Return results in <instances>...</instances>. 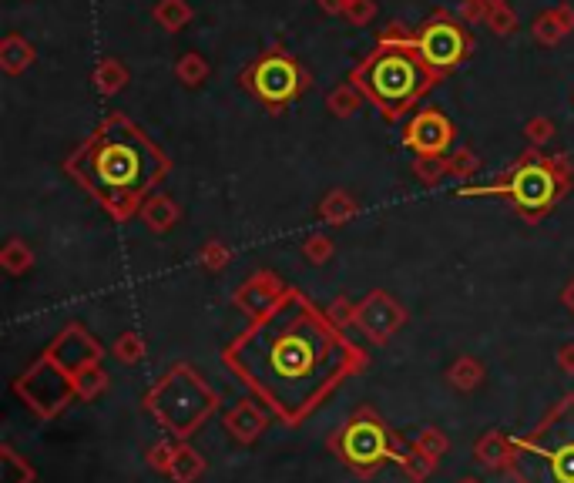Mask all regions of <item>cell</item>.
<instances>
[{
	"mask_svg": "<svg viewBox=\"0 0 574 483\" xmlns=\"http://www.w3.org/2000/svg\"><path fill=\"white\" fill-rule=\"evenodd\" d=\"M239 380H246L282 420L296 423L363 363L353 343L289 289L276 312L252 322L249 333L225 356Z\"/></svg>",
	"mask_w": 574,
	"mask_h": 483,
	"instance_id": "1",
	"label": "cell"
},
{
	"mask_svg": "<svg viewBox=\"0 0 574 483\" xmlns=\"http://www.w3.org/2000/svg\"><path fill=\"white\" fill-rule=\"evenodd\" d=\"M68 172L125 222L141 212L152 188L168 175V155L125 115H111L88 145L68 158Z\"/></svg>",
	"mask_w": 574,
	"mask_h": 483,
	"instance_id": "2",
	"label": "cell"
},
{
	"mask_svg": "<svg viewBox=\"0 0 574 483\" xmlns=\"http://www.w3.org/2000/svg\"><path fill=\"white\" fill-rule=\"evenodd\" d=\"M350 81L366 94V101L380 108L383 118L397 121L440 78L417 58L410 44H376L360 68L350 74Z\"/></svg>",
	"mask_w": 574,
	"mask_h": 483,
	"instance_id": "3",
	"label": "cell"
},
{
	"mask_svg": "<svg viewBox=\"0 0 574 483\" xmlns=\"http://www.w3.org/2000/svg\"><path fill=\"white\" fill-rule=\"evenodd\" d=\"M215 410H219V393L188 366H172L148 393V413L175 440H188Z\"/></svg>",
	"mask_w": 574,
	"mask_h": 483,
	"instance_id": "4",
	"label": "cell"
},
{
	"mask_svg": "<svg viewBox=\"0 0 574 483\" xmlns=\"http://www.w3.org/2000/svg\"><path fill=\"white\" fill-rule=\"evenodd\" d=\"M568 185H571V168L564 155H554V158L524 155L501 185H491L484 188V192L504 195L524 219L534 222L558 205V198L568 192Z\"/></svg>",
	"mask_w": 574,
	"mask_h": 483,
	"instance_id": "5",
	"label": "cell"
},
{
	"mask_svg": "<svg viewBox=\"0 0 574 483\" xmlns=\"http://www.w3.org/2000/svg\"><path fill=\"white\" fill-rule=\"evenodd\" d=\"M239 84L256 94L269 111H282L286 104L303 98V91L309 88V74L293 54H286V47L272 44L239 74Z\"/></svg>",
	"mask_w": 574,
	"mask_h": 483,
	"instance_id": "6",
	"label": "cell"
},
{
	"mask_svg": "<svg viewBox=\"0 0 574 483\" xmlns=\"http://www.w3.org/2000/svg\"><path fill=\"white\" fill-rule=\"evenodd\" d=\"M413 51L437 78H444L447 71L467 61V54L474 51V41H470L467 27L460 24V17L450 11H434L413 34Z\"/></svg>",
	"mask_w": 574,
	"mask_h": 483,
	"instance_id": "7",
	"label": "cell"
},
{
	"mask_svg": "<svg viewBox=\"0 0 574 483\" xmlns=\"http://www.w3.org/2000/svg\"><path fill=\"white\" fill-rule=\"evenodd\" d=\"M333 450L340 453L350 467H356L360 473H370L376 467H383L390 457L400 460L403 447H397V440L390 437V430L376 420L370 410H360L340 430V437L333 440Z\"/></svg>",
	"mask_w": 574,
	"mask_h": 483,
	"instance_id": "8",
	"label": "cell"
},
{
	"mask_svg": "<svg viewBox=\"0 0 574 483\" xmlns=\"http://www.w3.org/2000/svg\"><path fill=\"white\" fill-rule=\"evenodd\" d=\"M514 447L548 460L551 477L558 483H574V396L561 400L544 426H538L531 437L514 440Z\"/></svg>",
	"mask_w": 574,
	"mask_h": 483,
	"instance_id": "9",
	"label": "cell"
},
{
	"mask_svg": "<svg viewBox=\"0 0 574 483\" xmlns=\"http://www.w3.org/2000/svg\"><path fill=\"white\" fill-rule=\"evenodd\" d=\"M14 393L21 396V400L41 416V420L58 416L64 406L78 396L74 393V376L68 373V369H61L47 353L37 359L24 376H17Z\"/></svg>",
	"mask_w": 574,
	"mask_h": 483,
	"instance_id": "10",
	"label": "cell"
},
{
	"mask_svg": "<svg viewBox=\"0 0 574 483\" xmlns=\"http://www.w3.org/2000/svg\"><path fill=\"white\" fill-rule=\"evenodd\" d=\"M403 322H407V309H403L400 302L383 289H376L363 302H356L353 326H360L373 343H387Z\"/></svg>",
	"mask_w": 574,
	"mask_h": 483,
	"instance_id": "11",
	"label": "cell"
},
{
	"mask_svg": "<svg viewBox=\"0 0 574 483\" xmlns=\"http://www.w3.org/2000/svg\"><path fill=\"white\" fill-rule=\"evenodd\" d=\"M403 141L417 155H450L454 151V125H450L447 115H440L434 108L417 111L410 118L407 131H403Z\"/></svg>",
	"mask_w": 574,
	"mask_h": 483,
	"instance_id": "12",
	"label": "cell"
},
{
	"mask_svg": "<svg viewBox=\"0 0 574 483\" xmlns=\"http://www.w3.org/2000/svg\"><path fill=\"white\" fill-rule=\"evenodd\" d=\"M101 353H105V349L94 343L88 329L78 326V322H71V326L47 346V356H51L61 369H68L71 376H78L84 366L101 363Z\"/></svg>",
	"mask_w": 574,
	"mask_h": 483,
	"instance_id": "13",
	"label": "cell"
},
{
	"mask_svg": "<svg viewBox=\"0 0 574 483\" xmlns=\"http://www.w3.org/2000/svg\"><path fill=\"white\" fill-rule=\"evenodd\" d=\"M286 286L272 276L269 269H262L256 272L252 279L242 282L239 289H235V306H239L252 322H259V319H266L269 312H276L279 309V302L286 299Z\"/></svg>",
	"mask_w": 574,
	"mask_h": 483,
	"instance_id": "14",
	"label": "cell"
},
{
	"mask_svg": "<svg viewBox=\"0 0 574 483\" xmlns=\"http://www.w3.org/2000/svg\"><path fill=\"white\" fill-rule=\"evenodd\" d=\"M269 426V413L256 400H239L225 413V430L235 443H256Z\"/></svg>",
	"mask_w": 574,
	"mask_h": 483,
	"instance_id": "15",
	"label": "cell"
},
{
	"mask_svg": "<svg viewBox=\"0 0 574 483\" xmlns=\"http://www.w3.org/2000/svg\"><path fill=\"white\" fill-rule=\"evenodd\" d=\"M571 31H574V7L571 4L551 7V11H544L541 17H534V24H531L534 41L544 44V47L561 44Z\"/></svg>",
	"mask_w": 574,
	"mask_h": 483,
	"instance_id": "16",
	"label": "cell"
},
{
	"mask_svg": "<svg viewBox=\"0 0 574 483\" xmlns=\"http://www.w3.org/2000/svg\"><path fill=\"white\" fill-rule=\"evenodd\" d=\"M474 460L487 470H511L517 460V447L511 437H504L501 430H491L477 440L474 447Z\"/></svg>",
	"mask_w": 574,
	"mask_h": 483,
	"instance_id": "17",
	"label": "cell"
},
{
	"mask_svg": "<svg viewBox=\"0 0 574 483\" xmlns=\"http://www.w3.org/2000/svg\"><path fill=\"white\" fill-rule=\"evenodd\" d=\"M178 205H175V198L168 195V192H152L145 198V205H141V212H138V219L148 225L152 232H168L172 225L178 222Z\"/></svg>",
	"mask_w": 574,
	"mask_h": 483,
	"instance_id": "18",
	"label": "cell"
},
{
	"mask_svg": "<svg viewBox=\"0 0 574 483\" xmlns=\"http://www.w3.org/2000/svg\"><path fill=\"white\" fill-rule=\"evenodd\" d=\"M205 473V457L188 443H175V453L168 460L165 477H172L175 483H195Z\"/></svg>",
	"mask_w": 574,
	"mask_h": 483,
	"instance_id": "19",
	"label": "cell"
},
{
	"mask_svg": "<svg viewBox=\"0 0 574 483\" xmlns=\"http://www.w3.org/2000/svg\"><path fill=\"white\" fill-rule=\"evenodd\" d=\"M37 51L34 44L27 41V37L21 34H7L4 41H0V68H4L7 74H21L34 64Z\"/></svg>",
	"mask_w": 574,
	"mask_h": 483,
	"instance_id": "20",
	"label": "cell"
},
{
	"mask_svg": "<svg viewBox=\"0 0 574 483\" xmlns=\"http://www.w3.org/2000/svg\"><path fill=\"white\" fill-rule=\"evenodd\" d=\"M447 383L454 386L457 393H474V390H481V383H484V366L477 363L474 356H460L457 363L447 369Z\"/></svg>",
	"mask_w": 574,
	"mask_h": 483,
	"instance_id": "21",
	"label": "cell"
},
{
	"mask_svg": "<svg viewBox=\"0 0 574 483\" xmlns=\"http://www.w3.org/2000/svg\"><path fill=\"white\" fill-rule=\"evenodd\" d=\"M363 101H366V94H363L360 88H356L353 81L336 84V88L326 94V108L333 111L336 118H350V115H356V111L363 108Z\"/></svg>",
	"mask_w": 574,
	"mask_h": 483,
	"instance_id": "22",
	"label": "cell"
},
{
	"mask_svg": "<svg viewBox=\"0 0 574 483\" xmlns=\"http://www.w3.org/2000/svg\"><path fill=\"white\" fill-rule=\"evenodd\" d=\"M34 480L37 473L31 463H27L11 443H4V447H0V483H34Z\"/></svg>",
	"mask_w": 574,
	"mask_h": 483,
	"instance_id": "23",
	"label": "cell"
},
{
	"mask_svg": "<svg viewBox=\"0 0 574 483\" xmlns=\"http://www.w3.org/2000/svg\"><path fill=\"white\" fill-rule=\"evenodd\" d=\"M353 215H356V198L350 192H343V188H333V192L319 202V219L329 225H340L346 219H353Z\"/></svg>",
	"mask_w": 574,
	"mask_h": 483,
	"instance_id": "24",
	"label": "cell"
},
{
	"mask_svg": "<svg viewBox=\"0 0 574 483\" xmlns=\"http://www.w3.org/2000/svg\"><path fill=\"white\" fill-rule=\"evenodd\" d=\"M0 269L7 276H24V272L34 269V252L27 249V242L21 239H7L4 249H0Z\"/></svg>",
	"mask_w": 574,
	"mask_h": 483,
	"instance_id": "25",
	"label": "cell"
},
{
	"mask_svg": "<svg viewBox=\"0 0 574 483\" xmlns=\"http://www.w3.org/2000/svg\"><path fill=\"white\" fill-rule=\"evenodd\" d=\"M152 17H155V24L165 27V31L178 34L182 27H188V21H192V7H188V0H158Z\"/></svg>",
	"mask_w": 574,
	"mask_h": 483,
	"instance_id": "26",
	"label": "cell"
},
{
	"mask_svg": "<svg viewBox=\"0 0 574 483\" xmlns=\"http://www.w3.org/2000/svg\"><path fill=\"white\" fill-rule=\"evenodd\" d=\"M91 81H94V88H98L101 94H118L128 84V68L121 61H115V58H105V61H98V68H94Z\"/></svg>",
	"mask_w": 574,
	"mask_h": 483,
	"instance_id": "27",
	"label": "cell"
},
{
	"mask_svg": "<svg viewBox=\"0 0 574 483\" xmlns=\"http://www.w3.org/2000/svg\"><path fill=\"white\" fill-rule=\"evenodd\" d=\"M397 463L403 467V477H407L410 483H423V480L430 477V473L437 470V460L427 457V453H420L417 447H413V443L400 450V460Z\"/></svg>",
	"mask_w": 574,
	"mask_h": 483,
	"instance_id": "28",
	"label": "cell"
},
{
	"mask_svg": "<svg viewBox=\"0 0 574 483\" xmlns=\"http://www.w3.org/2000/svg\"><path fill=\"white\" fill-rule=\"evenodd\" d=\"M105 390H108V373L101 363L84 366L81 373L74 376V393H78V400H98Z\"/></svg>",
	"mask_w": 574,
	"mask_h": 483,
	"instance_id": "29",
	"label": "cell"
},
{
	"mask_svg": "<svg viewBox=\"0 0 574 483\" xmlns=\"http://www.w3.org/2000/svg\"><path fill=\"white\" fill-rule=\"evenodd\" d=\"M175 74H178V81H182L185 88H199V84H205V78H209V61H205L199 51H188V54L178 58Z\"/></svg>",
	"mask_w": 574,
	"mask_h": 483,
	"instance_id": "30",
	"label": "cell"
},
{
	"mask_svg": "<svg viewBox=\"0 0 574 483\" xmlns=\"http://www.w3.org/2000/svg\"><path fill=\"white\" fill-rule=\"evenodd\" d=\"M413 175H417L423 185H437L450 175V161H447V155H417V161H413Z\"/></svg>",
	"mask_w": 574,
	"mask_h": 483,
	"instance_id": "31",
	"label": "cell"
},
{
	"mask_svg": "<svg viewBox=\"0 0 574 483\" xmlns=\"http://www.w3.org/2000/svg\"><path fill=\"white\" fill-rule=\"evenodd\" d=\"M111 356L118 359V363H125V366H135L145 359V339H141L135 329H128V333H121L115 339V346H111Z\"/></svg>",
	"mask_w": 574,
	"mask_h": 483,
	"instance_id": "32",
	"label": "cell"
},
{
	"mask_svg": "<svg viewBox=\"0 0 574 483\" xmlns=\"http://www.w3.org/2000/svg\"><path fill=\"white\" fill-rule=\"evenodd\" d=\"M413 447H417L420 453H427V457H434L440 460L447 453V437H444V430H437V426H423V430L413 437Z\"/></svg>",
	"mask_w": 574,
	"mask_h": 483,
	"instance_id": "33",
	"label": "cell"
},
{
	"mask_svg": "<svg viewBox=\"0 0 574 483\" xmlns=\"http://www.w3.org/2000/svg\"><path fill=\"white\" fill-rule=\"evenodd\" d=\"M199 262H202V269H209V272H222L225 265L232 262V249L225 242H205L202 245V252H199Z\"/></svg>",
	"mask_w": 574,
	"mask_h": 483,
	"instance_id": "34",
	"label": "cell"
},
{
	"mask_svg": "<svg viewBox=\"0 0 574 483\" xmlns=\"http://www.w3.org/2000/svg\"><path fill=\"white\" fill-rule=\"evenodd\" d=\"M333 252H336V245L329 235H309V239L303 242V259L306 262H313V265H323L333 259Z\"/></svg>",
	"mask_w": 574,
	"mask_h": 483,
	"instance_id": "35",
	"label": "cell"
},
{
	"mask_svg": "<svg viewBox=\"0 0 574 483\" xmlns=\"http://www.w3.org/2000/svg\"><path fill=\"white\" fill-rule=\"evenodd\" d=\"M447 161H450V175H457V178H470L481 168V158L474 155V148H454L447 155Z\"/></svg>",
	"mask_w": 574,
	"mask_h": 483,
	"instance_id": "36",
	"label": "cell"
},
{
	"mask_svg": "<svg viewBox=\"0 0 574 483\" xmlns=\"http://www.w3.org/2000/svg\"><path fill=\"white\" fill-rule=\"evenodd\" d=\"M487 27H491L494 34H514L517 31V14L511 11V4H501V7H491V14H487Z\"/></svg>",
	"mask_w": 574,
	"mask_h": 483,
	"instance_id": "37",
	"label": "cell"
},
{
	"mask_svg": "<svg viewBox=\"0 0 574 483\" xmlns=\"http://www.w3.org/2000/svg\"><path fill=\"white\" fill-rule=\"evenodd\" d=\"M326 319L333 322L336 329H346V326H353V319H356V306L350 299H333L326 306Z\"/></svg>",
	"mask_w": 574,
	"mask_h": 483,
	"instance_id": "38",
	"label": "cell"
},
{
	"mask_svg": "<svg viewBox=\"0 0 574 483\" xmlns=\"http://www.w3.org/2000/svg\"><path fill=\"white\" fill-rule=\"evenodd\" d=\"M487 14H491V4H487V0H460V7H457L460 24H487Z\"/></svg>",
	"mask_w": 574,
	"mask_h": 483,
	"instance_id": "39",
	"label": "cell"
},
{
	"mask_svg": "<svg viewBox=\"0 0 574 483\" xmlns=\"http://www.w3.org/2000/svg\"><path fill=\"white\" fill-rule=\"evenodd\" d=\"M346 21H350L353 27H366L376 17V0H350L346 4Z\"/></svg>",
	"mask_w": 574,
	"mask_h": 483,
	"instance_id": "40",
	"label": "cell"
},
{
	"mask_svg": "<svg viewBox=\"0 0 574 483\" xmlns=\"http://www.w3.org/2000/svg\"><path fill=\"white\" fill-rule=\"evenodd\" d=\"M524 135H528V141L534 148H541V145H548V141L554 138V121L551 118H531L528 125H524Z\"/></svg>",
	"mask_w": 574,
	"mask_h": 483,
	"instance_id": "41",
	"label": "cell"
},
{
	"mask_svg": "<svg viewBox=\"0 0 574 483\" xmlns=\"http://www.w3.org/2000/svg\"><path fill=\"white\" fill-rule=\"evenodd\" d=\"M175 453V443H155L152 450H148V463H152V470L165 473L168 470V460H172Z\"/></svg>",
	"mask_w": 574,
	"mask_h": 483,
	"instance_id": "42",
	"label": "cell"
},
{
	"mask_svg": "<svg viewBox=\"0 0 574 483\" xmlns=\"http://www.w3.org/2000/svg\"><path fill=\"white\" fill-rule=\"evenodd\" d=\"M413 34H417V31H410V27L390 24L387 31L380 34V44H410V47H413Z\"/></svg>",
	"mask_w": 574,
	"mask_h": 483,
	"instance_id": "43",
	"label": "cell"
},
{
	"mask_svg": "<svg viewBox=\"0 0 574 483\" xmlns=\"http://www.w3.org/2000/svg\"><path fill=\"white\" fill-rule=\"evenodd\" d=\"M558 366H561L568 376H574V343H568V346L558 349Z\"/></svg>",
	"mask_w": 574,
	"mask_h": 483,
	"instance_id": "44",
	"label": "cell"
},
{
	"mask_svg": "<svg viewBox=\"0 0 574 483\" xmlns=\"http://www.w3.org/2000/svg\"><path fill=\"white\" fill-rule=\"evenodd\" d=\"M346 4H350V0H319V11L333 14V17H343L346 14Z\"/></svg>",
	"mask_w": 574,
	"mask_h": 483,
	"instance_id": "45",
	"label": "cell"
},
{
	"mask_svg": "<svg viewBox=\"0 0 574 483\" xmlns=\"http://www.w3.org/2000/svg\"><path fill=\"white\" fill-rule=\"evenodd\" d=\"M561 302H564V309H571V312H574V279L561 289Z\"/></svg>",
	"mask_w": 574,
	"mask_h": 483,
	"instance_id": "46",
	"label": "cell"
},
{
	"mask_svg": "<svg viewBox=\"0 0 574 483\" xmlns=\"http://www.w3.org/2000/svg\"><path fill=\"white\" fill-rule=\"evenodd\" d=\"M491 7H501V4H511V0H487Z\"/></svg>",
	"mask_w": 574,
	"mask_h": 483,
	"instance_id": "47",
	"label": "cell"
},
{
	"mask_svg": "<svg viewBox=\"0 0 574 483\" xmlns=\"http://www.w3.org/2000/svg\"><path fill=\"white\" fill-rule=\"evenodd\" d=\"M457 483H484V480H477V477H464V480H457Z\"/></svg>",
	"mask_w": 574,
	"mask_h": 483,
	"instance_id": "48",
	"label": "cell"
}]
</instances>
